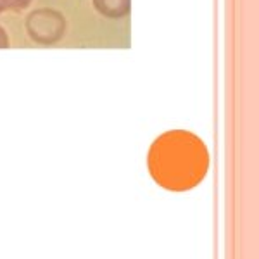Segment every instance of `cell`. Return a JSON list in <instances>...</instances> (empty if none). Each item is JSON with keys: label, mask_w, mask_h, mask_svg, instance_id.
Wrapping results in <instances>:
<instances>
[{"label": "cell", "mask_w": 259, "mask_h": 259, "mask_svg": "<svg viewBox=\"0 0 259 259\" xmlns=\"http://www.w3.org/2000/svg\"><path fill=\"white\" fill-rule=\"evenodd\" d=\"M64 19L54 11H38L28 18V31L38 41H54L61 38Z\"/></svg>", "instance_id": "obj_1"}, {"label": "cell", "mask_w": 259, "mask_h": 259, "mask_svg": "<svg viewBox=\"0 0 259 259\" xmlns=\"http://www.w3.org/2000/svg\"><path fill=\"white\" fill-rule=\"evenodd\" d=\"M99 12L109 16V18H119L130 12V0H94Z\"/></svg>", "instance_id": "obj_2"}, {"label": "cell", "mask_w": 259, "mask_h": 259, "mask_svg": "<svg viewBox=\"0 0 259 259\" xmlns=\"http://www.w3.org/2000/svg\"><path fill=\"white\" fill-rule=\"evenodd\" d=\"M31 4V0H0V9L23 11Z\"/></svg>", "instance_id": "obj_3"}, {"label": "cell", "mask_w": 259, "mask_h": 259, "mask_svg": "<svg viewBox=\"0 0 259 259\" xmlns=\"http://www.w3.org/2000/svg\"><path fill=\"white\" fill-rule=\"evenodd\" d=\"M2 47H9V40H7L6 31L0 28V49H2Z\"/></svg>", "instance_id": "obj_4"}, {"label": "cell", "mask_w": 259, "mask_h": 259, "mask_svg": "<svg viewBox=\"0 0 259 259\" xmlns=\"http://www.w3.org/2000/svg\"><path fill=\"white\" fill-rule=\"evenodd\" d=\"M0 11H2V9H0Z\"/></svg>", "instance_id": "obj_5"}]
</instances>
